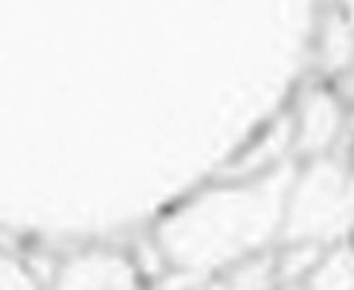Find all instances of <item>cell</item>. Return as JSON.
I'll use <instances>...</instances> for the list:
<instances>
[{"mask_svg": "<svg viewBox=\"0 0 354 290\" xmlns=\"http://www.w3.org/2000/svg\"><path fill=\"white\" fill-rule=\"evenodd\" d=\"M293 163L259 174H230L206 183L160 215L151 250L166 287L186 290L201 279L273 253Z\"/></svg>", "mask_w": 354, "mask_h": 290, "instance_id": "1", "label": "cell"}, {"mask_svg": "<svg viewBox=\"0 0 354 290\" xmlns=\"http://www.w3.org/2000/svg\"><path fill=\"white\" fill-rule=\"evenodd\" d=\"M343 79H346V90H348V96L354 99V67H351V70L346 72V76H343Z\"/></svg>", "mask_w": 354, "mask_h": 290, "instance_id": "10", "label": "cell"}, {"mask_svg": "<svg viewBox=\"0 0 354 290\" xmlns=\"http://www.w3.org/2000/svg\"><path fill=\"white\" fill-rule=\"evenodd\" d=\"M290 119V148L302 160L334 154L346 134V108L328 87H308Z\"/></svg>", "mask_w": 354, "mask_h": 290, "instance_id": "3", "label": "cell"}, {"mask_svg": "<svg viewBox=\"0 0 354 290\" xmlns=\"http://www.w3.org/2000/svg\"><path fill=\"white\" fill-rule=\"evenodd\" d=\"M354 235V168L337 154L293 166L279 244L328 250Z\"/></svg>", "mask_w": 354, "mask_h": 290, "instance_id": "2", "label": "cell"}, {"mask_svg": "<svg viewBox=\"0 0 354 290\" xmlns=\"http://www.w3.org/2000/svg\"><path fill=\"white\" fill-rule=\"evenodd\" d=\"M276 273H273V253L244 261L239 267H230L224 273H215L209 279H201L189 284L186 290H273Z\"/></svg>", "mask_w": 354, "mask_h": 290, "instance_id": "7", "label": "cell"}, {"mask_svg": "<svg viewBox=\"0 0 354 290\" xmlns=\"http://www.w3.org/2000/svg\"><path fill=\"white\" fill-rule=\"evenodd\" d=\"M299 290H354V241L322 250Z\"/></svg>", "mask_w": 354, "mask_h": 290, "instance_id": "6", "label": "cell"}, {"mask_svg": "<svg viewBox=\"0 0 354 290\" xmlns=\"http://www.w3.org/2000/svg\"><path fill=\"white\" fill-rule=\"evenodd\" d=\"M50 290H140V267L113 246H84L58 261Z\"/></svg>", "mask_w": 354, "mask_h": 290, "instance_id": "4", "label": "cell"}, {"mask_svg": "<svg viewBox=\"0 0 354 290\" xmlns=\"http://www.w3.org/2000/svg\"><path fill=\"white\" fill-rule=\"evenodd\" d=\"M334 12H340L343 18L354 26V0H334Z\"/></svg>", "mask_w": 354, "mask_h": 290, "instance_id": "9", "label": "cell"}, {"mask_svg": "<svg viewBox=\"0 0 354 290\" xmlns=\"http://www.w3.org/2000/svg\"><path fill=\"white\" fill-rule=\"evenodd\" d=\"M317 61L331 76H346L354 67V26L334 9L326 18V23L319 26Z\"/></svg>", "mask_w": 354, "mask_h": 290, "instance_id": "5", "label": "cell"}, {"mask_svg": "<svg viewBox=\"0 0 354 290\" xmlns=\"http://www.w3.org/2000/svg\"><path fill=\"white\" fill-rule=\"evenodd\" d=\"M0 290H41V279L18 253L0 246Z\"/></svg>", "mask_w": 354, "mask_h": 290, "instance_id": "8", "label": "cell"}]
</instances>
